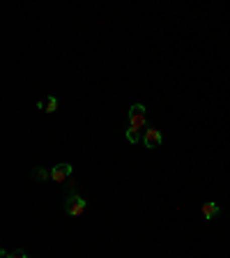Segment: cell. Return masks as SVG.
<instances>
[{"mask_svg": "<svg viewBox=\"0 0 230 258\" xmlns=\"http://www.w3.org/2000/svg\"><path fill=\"white\" fill-rule=\"evenodd\" d=\"M145 127H147V120H145V106L143 104H134L131 111H129V118H127V136L129 143H138L145 134Z\"/></svg>", "mask_w": 230, "mask_h": 258, "instance_id": "obj_1", "label": "cell"}, {"mask_svg": "<svg viewBox=\"0 0 230 258\" xmlns=\"http://www.w3.org/2000/svg\"><path fill=\"white\" fill-rule=\"evenodd\" d=\"M86 210H88V201L83 199V196H79V194H71V196L64 199V212L69 217L86 215Z\"/></svg>", "mask_w": 230, "mask_h": 258, "instance_id": "obj_2", "label": "cell"}, {"mask_svg": "<svg viewBox=\"0 0 230 258\" xmlns=\"http://www.w3.org/2000/svg\"><path fill=\"white\" fill-rule=\"evenodd\" d=\"M71 173H74V166L67 164V161H62V164L51 168V180H53V182H67L71 177Z\"/></svg>", "mask_w": 230, "mask_h": 258, "instance_id": "obj_3", "label": "cell"}, {"mask_svg": "<svg viewBox=\"0 0 230 258\" xmlns=\"http://www.w3.org/2000/svg\"><path fill=\"white\" fill-rule=\"evenodd\" d=\"M143 143H145V148H150V150L159 148L161 145V132L157 127H152V124H147V127H145V134H143Z\"/></svg>", "mask_w": 230, "mask_h": 258, "instance_id": "obj_4", "label": "cell"}, {"mask_svg": "<svg viewBox=\"0 0 230 258\" xmlns=\"http://www.w3.org/2000/svg\"><path fill=\"white\" fill-rule=\"evenodd\" d=\"M200 212H203L205 219H216L221 215V208L216 203H212V201H207V203L200 205Z\"/></svg>", "mask_w": 230, "mask_h": 258, "instance_id": "obj_5", "label": "cell"}, {"mask_svg": "<svg viewBox=\"0 0 230 258\" xmlns=\"http://www.w3.org/2000/svg\"><path fill=\"white\" fill-rule=\"evenodd\" d=\"M37 108L44 113H55L58 111V99H55V97H46V99H42V102L37 104Z\"/></svg>", "mask_w": 230, "mask_h": 258, "instance_id": "obj_6", "label": "cell"}, {"mask_svg": "<svg viewBox=\"0 0 230 258\" xmlns=\"http://www.w3.org/2000/svg\"><path fill=\"white\" fill-rule=\"evenodd\" d=\"M3 258H28L26 249H14V251H7V249H3Z\"/></svg>", "mask_w": 230, "mask_h": 258, "instance_id": "obj_7", "label": "cell"}, {"mask_svg": "<svg viewBox=\"0 0 230 258\" xmlns=\"http://www.w3.org/2000/svg\"><path fill=\"white\" fill-rule=\"evenodd\" d=\"M32 177H35V180H51V173L48 171H44V168H35V171H32Z\"/></svg>", "mask_w": 230, "mask_h": 258, "instance_id": "obj_8", "label": "cell"}]
</instances>
